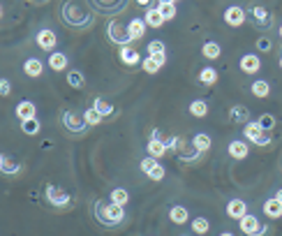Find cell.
<instances>
[{"label":"cell","mask_w":282,"mask_h":236,"mask_svg":"<svg viewBox=\"0 0 282 236\" xmlns=\"http://www.w3.org/2000/svg\"><path fill=\"white\" fill-rule=\"evenodd\" d=\"M0 162H2V172H5V174H9V172H14V169H17L14 162H9V155H2V157H0Z\"/></svg>","instance_id":"cell-40"},{"label":"cell","mask_w":282,"mask_h":236,"mask_svg":"<svg viewBox=\"0 0 282 236\" xmlns=\"http://www.w3.org/2000/svg\"><path fill=\"white\" fill-rule=\"evenodd\" d=\"M190 114L197 116V118H203V116L208 114V105L203 100H194L192 105H190Z\"/></svg>","instance_id":"cell-31"},{"label":"cell","mask_w":282,"mask_h":236,"mask_svg":"<svg viewBox=\"0 0 282 236\" xmlns=\"http://www.w3.org/2000/svg\"><path fill=\"white\" fill-rule=\"evenodd\" d=\"M280 70H282V56H280Z\"/></svg>","instance_id":"cell-47"},{"label":"cell","mask_w":282,"mask_h":236,"mask_svg":"<svg viewBox=\"0 0 282 236\" xmlns=\"http://www.w3.org/2000/svg\"><path fill=\"white\" fill-rule=\"evenodd\" d=\"M67 84H70L72 88H81V86H83V74H81L79 70L67 72Z\"/></svg>","instance_id":"cell-34"},{"label":"cell","mask_w":282,"mask_h":236,"mask_svg":"<svg viewBox=\"0 0 282 236\" xmlns=\"http://www.w3.org/2000/svg\"><path fill=\"white\" fill-rule=\"evenodd\" d=\"M102 118H104V116L100 114L95 107H90V109H86V111H83V121H86V125H100V123H102Z\"/></svg>","instance_id":"cell-27"},{"label":"cell","mask_w":282,"mask_h":236,"mask_svg":"<svg viewBox=\"0 0 282 236\" xmlns=\"http://www.w3.org/2000/svg\"><path fill=\"white\" fill-rule=\"evenodd\" d=\"M148 155H153V157H162V155H167V150H169V146H167V141L164 139H150L148 141Z\"/></svg>","instance_id":"cell-16"},{"label":"cell","mask_w":282,"mask_h":236,"mask_svg":"<svg viewBox=\"0 0 282 236\" xmlns=\"http://www.w3.org/2000/svg\"><path fill=\"white\" fill-rule=\"evenodd\" d=\"M93 107H95V109H97V111H100L102 116H104V118L114 114V105H111V102H106L104 97H95V105H93Z\"/></svg>","instance_id":"cell-30"},{"label":"cell","mask_w":282,"mask_h":236,"mask_svg":"<svg viewBox=\"0 0 282 236\" xmlns=\"http://www.w3.org/2000/svg\"><path fill=\"white\" fill-rule=\"evenodd\" d=\"M275 199H278V201L282 204V190H278V193H275Z\"/></svg>","instance_id":"cell-44"},{"label":"cell","mask_w":282,"mask_h":236,"mask_svg":"<svg viewBox=\"0 0 282 236\" xmlns=\"http://www.w3.org/2000/svg\"><path fill=\"white\" fill-rule=\"evenodd\" d=\"M174 0H158V5H171Z\"/></svg>","instance_id":"cell-43"},{"label":"cell","mask_w":282,"mask_h":236,"mask_svg":"<svg viewBox=\"0 0 282 236\" xmlns=\"http://www.w3.org/2000/svg\"><path fill=\"white\" fill-rule=\"evenodd\" d=\"M252 14H255V19L259 21V28H268L271 17H268V12H266L264 7H255V9H252Z\"/></svg>","instance_id":"cell-33"},{"label":"cell","mask_w":282,"mask_h":236,"mask_svg":"<svg viewBox=\"0 0 282 236\" xmlns=\"http://www.w3.org/2000/svg\"><path fill=\"white\" fill-rule=\"evenodd\" d=\"M155 167H158V157L148 155V157H143V160H141V172H143V174H146V176H148L150 172L155 169Z\"/></svg>","instance_id":"cell-36"},{"label":"cell","mask_w":282,"mask_h":236,"mask_svg":"<svg viewBox=\"0 0 282 236\" xmlns=\"http://www.w3.org/2000/svg\"><path fill=\"white\" fill-rule=\"evenodd\" d=\"M174 2H178V0H174Z\"/></svg>","instance_id":"cell-49"},{"label":"cell","mask_w":282,"mask_h":236,"mask_svg":"<svg viewBox=\"0 0 282 236\" xmlns=\"http://www.w3.org/2000/svg\"><path fill=\"white\" fill-rule=\"evenodd\" d=\"M280 37H282V26H280Z\"/></svg>","instance_id":"cell-48"},{"label":"cell","mask_w":282,"mask_h":236,"mask_svg":"<svg viewBox=\"0 0 282 236\" xmlns=\"http://www.w3.org/2000/svg\"><path fill=\"white\" fill-rule=\"evenodd\" d=\"M35 42H37V46H40L42 51H53V49H56V44H58V37H56L53 30L44 28V30H40V33H37Z\"/></svg>","instance_id":"cell-6"},{"label":"cell","mask_w":282,"mask_h":236,"mask_svg":"<svg viewBox=\"0 0 282 236\" xmlns=\"http://www.w3.org/2000/svg\"><path fill=\"white\" fill-rule=\"evenodd\" d=\"M238 227H241V232H243V234H247V236H262V234H266V227H264V225H259V220H257L255 215H250V213L238 220Z\"/></svg>","instance_id":"cell-3"},{"label":"cell","mask_w":282,"mask_h":236,"mask_svg":"<svg viewBox=\"0 0 282 236\" xmlns=\"http://www.w3.org/2000/svg\"><path fill=\"white\" fill-rule=\"evenodd\" d=\"M137 2H139V5H148V0H137Z\"/></svg>","instance_id":"cell-45"},{"label":"cell","mask_w":282,"mask_h":236,"mask_svg":"<svg viewBox=\"0 0 282 236\" xmlns=\"http://www.w3.org/2000/svg\"><path fill=\"white\" fill-rule=\"evenodd\" d=\"M208 229H211V222H208L206 218H194L192 220V232L194 234H206Z\"/></svg>","instance_id":"cell-32"},{"label":"cell","mask_w":282,"mask_h":236,"mask_svg":"<svg viewBox=\"0 0 282 236\" xmlns=\"http://www.w3.org/2000/svg\"><path fill=\"white\" fill-rule=\"evenodd\" d=\"M227 150H229V155L234 157V160H245L247 157V144L245 141H238V139L231 141Z\"/></svg>","instance_id":"cell-21"},{"label":"cell","mask_w":282,"mask_h":236,"mask_svg":"<svg viewBox=\"0 0 282 236\" xmlns=\"http://www.w3.org/2000/svg\"><path fill=\"white\" fill-rule=\"evenodd\" d=\"M220 236H234V234H229V232H222V234Z\"/></svg>","instance_id":"cell-46"},{"label":"cell","mask_w":282,"mask_h":236,"mask_svg":"<svg viewBox=\"0 0 282 236\" xmlns=\"http://www.w3.org/2000/svg\"><path fill=\"white\" fill-rule=\"evenodd\" d=\"M62 123H65V128H70L72 132H81L83 128H88L86 121H83V116L79 118L74 111H65V114H62Z\"/></svg>","instance_id":"cell-9"},{"label":"cell","mask_w":282,"mask_h":236,"mask_svg":"<svg viewBox=\"0 0 282 236\" xmlns=\"http://www.w3.org/2000/svg\"><path fill=\"white\" fill-rule=\"evenodd\" d=\"M23 72H26L28 77H42L44 65H42V61H37V58H28V61L23 63Z\"/></svg>","instance_id":"cell-19"},{"label":"cell","mask_w":282,"mask_h":236,"mask_svg":"<svg viewBox=\"0 0 282 236\" xmlns=\"http://www.w3.org/2000/svg\"><path fill=\"white\" fill-rule=\"evenodd\" d=\"M257 49H259V51H271V49H273L271 37H259V40H257Z\"/></svg>","instance_id":"cell-39"},{"label":"cell","mask_w":282,"mask_h":236,"mask_svg":"<svg viewBox=\"0 0 282 236\" xmlns=\"http://www.w3.org/2000/svg\"><path fill=\"white\" fill-rule=\"evenodd\" d=\"M146 51H148V56H158V53H164V44L160 42V40H153V42L146 46Z\"/></svg>","instance_id":"cell-38"},{"label":"cell","mask_w":282,"mask_h":236,"mask_svg":"<svg viewBox=\"0 0 282 236\" xmlns=\"http://www.w3.org/2000/svg\"><path fill=\"white\" fill-rule=\"evenodd\" d=\"M275 123H278V121H275V116H271V114H262V116H259V125H262L266 132L273 130Z\"/></svg>","instance_id":"cell-37"},{"label":"cell","mask_w":282,"mask_h":236,"mask_svg":"<svg viewBox=\"0 0 282 236\" xmlns=\"http://www.w3.org/2000/svg\"><path fill=\"white\" fill-rule=\"evenodd\" d=\"M224 21L227 26H234V28H241L245 23V9L238 7V5H231V7L224 9Z\"/></svg>","instance_id":"cell-5"},{"label":"cell","mask_w":282,"mask_h":236,"mask_svg":"<svg viewBox=\"0 0 282 236\" xmlns=\"http://www.w3.org/2000/svg\"><path fill=\"white\" fill-rule=\"evenodd\" d=\"M192 146H194L197 153H206V150L211 149V137H208V134H203V132H199V134L192 139Z\"/></svg>","instance_id":"cell-24"},{"label":"cell","mask_w":282,"mask_h":236,"mask_svg":"<svg viewBox=\"0 0 282 236\" xmlns=\"http://www.w3.org/2000/svg\"><path fill=\"white\" fill-rule=\"evenodd\" d=\"M229 116H231V121H234V123H243V125H245L247 118H250V111H247V107L236 105V107H231Z\"/></svg>","instance_id":"cell-23"},{"label":"cell","mask_w":282,"mask_h":236,"mask_svg":"<svg viewBox=\"0 0 282 236\" xmlns=\"http://www.w3.org/2000/svg\"><path fill=\"white\" fill-rule=\"evenodd\" d=\"M143 21L148 23V28H162V26H164V17H162V12H160L158 7H148V9H146Z\"/></svg>","instance_id":"cell-12"},{"label":"cell","mask_w":282,"mask_h":236,"mask_svg":"<svg viewBox=\"0 0 282 236\" xmlns=\"http://www.w3.org/2000/svg\"><path fill=\"white\" fill-rule=\"evenodd\" d=\"M252 95L257 97V100H264V97L271 95V84L266 81V79H257V81H252Z\"/></svg>","instance_id":"cell-15"},{"label":"cell","mask_w":282,"mask_h":236,"mask_svg":"<svg viewBox=\"0 0 282 236\" xmlns=\"http://www.w3.org/2000/svg\"><path fill=\"white\" fill-rule=\"evenodd\" d=\"M0 93H2V97H7L12 93V86H9L7 79H0Z\"/></svg>","instance_id":"cell-42"},{"label":"cell","mask_w":282,"mask_h":236,"mask_svg":"<svg viewBox=\"0 0 282 236\" xmlns=\"http://www.w3.org/2000/svg\"><path fill=\"white\" fill-rule=\"evenodd\" d=\"M241 70L245 72V74H255V72H259L262 70L259 56H255V53H245V56L241 58Z\"/></svg>","instance_id":"cell-8"},{"label":"cell","mask_w":282,"mask_h":236,"mask_svg":"<svg viewBox=\"0 0 282 236\" xmlns=\"http://www.w3.org/2000/svg\"><path fill=\"white\" fill-rule=\"evenodd\" d=\"M46 199L51 201L53 206H67V204H70V194L49 185V188H46Z\"/></svg>","instance_id":"cell-10"},{"label":"cell","mask_w":282,"mask_h":236,"mask_svg":"<svg viewBox=\"0 0 282 236\" xmlns=\"http://www.w3.org/2000/svg\"><path fill=\"white\" fill-rule=\"evenodd\" d=\"M109 201H114V204H118V206H125V204L130 201V194H127V190H123V188H116V190H111Z\"/></svg>","instance_id":"cell-29"},{"label":"cell","mask_w":282,"mask_h":236,"mask_svg":"<svg viewBox=\"0 0 282 236\" xmlns=\"http://www.w3.org/2000/svg\"><path fill=\"white\" fill-rule=\"evenodd\" d=\"M125 206H118V204H114V201H109V204H104V201H97L95 204V215L100 222H104V225H109V227H114V225H118V222H123L125 218Z\"/></svg>","instance_id":"cell-1"},{"label":"cell","mask_w":282,"mask_h":236,"mask_svg":"<svg viewBox=\"0 0 282 236\" xmlns=\"http://www.w3.org/2000/svg\"><path fill=\"white\" fill-rule=\"evenodd\" d=\"M121 61H123L125 65H137V63H141V56L137 49H132V46L127 44V46H121Z\"/></svg>","instance_id":"cell-18"},{"label":"cell","mask_w":282,"mask_h":236,"mask_svg":"<svg viewBox=\"0 0 282 236\" xmlns=\"http://www.w3.org/2000/svg\"><path fill=\"white\" fill-rule=\"evenodd\" d=\"M201 53L208 58V61H215V58H220L222 46L218 42H206V44H203V49H201Z\"/></svg>","instance_id":"cell-25"},{"label":"cell","mask_w":282,"mask_h":236,"mask_svg":"<svg viewBox=\"0 0 282 236\" xmlns=\"http://www.w3.org/2000/svg\"><path fill=\"white\" fill-rule=\"evenodd\" d=\"M227 215L234 220H241L243 215H247V204L243 199H231L227 204Z\"/></svg>","instance_id":"cell-11"},{"label":"cell","mask_w":282,"mask_h":236,"mask_svg":"<svg viewBox=\"0 0 282 236\" xmlns=\"http://www.w3.org/2000/svg\"><path fill=\"white\" fill-rule=\"evenodd\" d=\"M148 178H150V181H162V178H164V169L158 165V167H155V169H153V172L148 174Z\"/></svg>","instance_id":"cell-41"},{"label":"cell","mask_w":282,"mask_h":236,"mask_svg":"<svg viewBox=\"0 0 282 236\" xmlns=\"http://www.w3.org/2000/svg\"><path fill=\"white\" fill-rule=\"evenodd\" d=\"M264 213L268 215L271 220H278L282 218V204L275 197H271V199H266L264 201Z\"/></svg>","instance_id":"cell-17"},{"label":"cell","mask_w":282,"mask_h":236,"mask_svg":"<svg viewBox=\"0 0 282 236\" xmlns=\"http://www.w3.org/2000/svg\"><path fill=\"white\" fill-rule=\"evenodd\" d=\"M49 67H51L53 72H62L67 67V56L60 51H53L51 56H49Z\"/></svg>","instance_id":"cell-20"},{"label":"cell","mask_w":282,"mask_h":236,"mask_svg":"<svg viewBox=\"0 0 282 236\" xmlns=\"http://www.w3.org/2000/svg\"><path fill=\"white\" fill-rule=\"evenodd\" d=\"M14 114H17V118H21V121H26V118H35L37 109L35 105L30 102V100H23V102H19L17 109H14Z\"/></svg>","instance_id":"cell-13"},{"label":"cell","mask_w":282,"mask_h":236,"mask_svg":"<svg viewBox=\"0 0 282 236\" xmlns=\"http://www.w3.org/2000/svg\"><path fill=\"white\" fill-rule=\"evenodd\" d=\"M40 121L37 118H26V121H21V130L26 132V134H30V137H35L37 132H40Z\"/></svg>","instance_id":"cell-28"},{"label":"cell","mask_w":282,"mask_h":236,"mask_svg":"<svg viewBox=\"0 0 282 236\" xmlns=\"http://www.w3.org/2000/svg\"><path fill=\"white\" fill-rule=\"evenodd\" d=\"M146 28H148V23H146L143 19H132V21L127 23V30H130V37H132V40H141V37L146 35Z\"/></svg>","instance_id":"cell-14"},{"label":"cell","mask_w":282,"mask_h":236,"mask_svg":"<svg viewBox=\"0 0 282 236\" xmlns=\"http://www.w3.org/2000/svg\"><path fill=\"white\" fill-rule=\"evenodd\" d=\"M167 63V53H158V56H146L143 61H141V67L143 72H148V74H155L160 72V67Z\"/></svg>","instance_id":"cell-7"},{"label":"cell","mask_w":282,"mask_h":236,"mask_svg":"<svg viewBox=\"0 0 282 236\" xmlns=\"http://www.w3.org/2000/svg\"><path fill=\"white\" fill-rule=\"evenodd\" d=\"M169 218H171V222H176V225H185L190 213H187L185 206H171V209H169Z\"/></svg>","instance_id":"cell-22"},{"label":"cell","mask_w":282,"mask_h":236,"mask_svg":"<svg viewBox=\"0 0 282 236\" xmlns=\"http://www.w3.org/2000/svg\"><path fill=\"white\" fill-rule=\"evenodd\" d=\"M109 40L116 44H123V46H127V44L132 42V37H130V30H127V26H121L118 21H111L109 23Z\"/></svg>","instance_id":"cell-4"},{"label":"cell","mask_w":282,"mask_h":236,"mask_svg":"<svg viewBox=\"0 0 282 236\" xmlns=\"http://www.w3.org/2000/svg\"><path fill=\"white\" fill-rule=\"evenodd\" d=\"M243 134L247 137V141H252L257 146H268V144H271V137H268L266 130L259 125V121L245 123V125H243Z\"/></svg>","instance_id":"cell-2"},{"label":"cell","mask_w":282,"mask_h":236,"mask_svg":"<svg viewBox=\"0 0 282 236\" xmlns=\"http://www.w3.org/2000/svg\"><path fill=\"white\" fill-rule=\"evenodd\" d=\"M158 9L162 12V17L164 21H171V19H176V2H171V5H158Z\"/></svg>","instance_id":"cell-35"},{"label":"cell","mask_w":282,"mask_h":236,"mask_svg":"<svg viewBox=\"0 0 282 236\" xmlns=\"http://www.w3.org/2000/svg\"><path fill=\"white\" fill-rule=\"evenodd\" d=\"M199 81H201L203 86H213V84L218 81V72L213 70V67H203V70L199 72Z\"/></svg>","instance_id":"cell-26"}]
</instances>
